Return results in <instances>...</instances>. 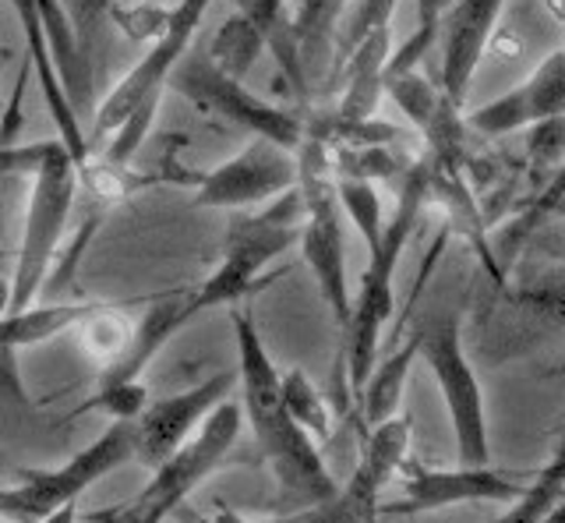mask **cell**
Wrapping results in <instances>:
<instances>
[{
  "label": "cell",
  "mask_w": 565,
  "mask_h": 523,
  "mask_svg": "<svg viewBox=\"0 0 565 523\" xmlns=\"http://www.w3.org/2000/svg\"><path fill=\"white\" fill-rule=\"evenodd\" d=\"M385 93L393 96V103L403 110V117L424 135L431 128V120L438 117V110L452 103L441 85L428 82L417 67H406V72H385Z\"/></svg>",
  "instance_id": "23"
},
{
  "label": "cell",
  "mask_w": 565,
  "mask_h": 523,
  "mask_svg": "<svg viewBox=\"0 0 565 523\" xmlns=\"http://www.w3.org/2000/svg\"><path fill=\"white\" fill-rule=\"evenodd\" d=\"M8 258V248H0V262H4Z\"/></svg>",
  "instance_id": "33"
},
{
  "label": "cell",
  "mask_w": 565,
  "mask_h": 523,
  "mask_svg": "<svg viewBox=\"0 0 565 523\" xmlns=\"http://www.w3.org/2000/svg\"><path fill=\"white\" fill-rule=\"evenodd\" d=\"M300 223H305V199L300 188H287L282 195L269 199L262 213L234 216L223 244L220 269L205 284L188 290V311L202 316L209 308L237 305L252 298V290L262 287V273L273 258L290 252L300 241Z\"/></svg>",
  "instance_id": "4"
},
{
  "label": "cell",
  "mask_w": 565,
  "mask_h": 523,
  "mask_svg": "<svg viewBox=\"0 0 565 523\" xmlns=\"http://www.w3.org/2000/svg\"><path fill=\"white\" fill-rule=\"evenodd\" d=\"M61 8L67 14L71 29H75V46L78 61L88 75L96 78V61H99V43L106 36V25L114 19L110 0H61Z\"/></svg>",
  "instance_id": "25"
},
{
  "label": "cell",
  "mask_w": 565,
  "mask_h": 523,
  "mask_svg": "<svg viewBox=\"0 0 565 523\" xmlns=\"http://www.w3.org/2000/svg\"><path fill=\"white\" fill-rule=\"evenodd\" d=\"M406 452H411V417L393 414V417H385V421L371 425L350 481L335 492V499L318 505L315 513L347 516V520L379 516V499L385 492V484L396 478V470H403Z\"/></svg>",
  "instance_id": "13"
},
{
  "label": "cell",
  "mask_w": 565,
  "mask_h": 523,
  "mask_svg": "<svg viewBox=\"0 0 565 523\" xmlns=\"http://www.w3.org/2000/svg\"><path fill=\"white\" fill-rule=\"evenodd\" d=\"M297 184V156L273 138L252 135L234 160L209 170L194 184V202L205 209H252Z\"/></svg>",
  "instance_id": "10"
},
{
  "label": "cell",
  "mask_w": 565,
  "mask_h": 523,
  "mask_svg": "<svg viewBox=\"0 0 565 523\" xmlns=\"http://www.w3.org/2000/svg\"><path fill=\"white\" fill-rule=\"evenodd\" d=\"M335 178H358V181H388L399 178V156L385 146H329Z\"/></svg>",
  "instance_id": "26"
},
{
  "label": "cell",
  "mask_w": 565,
  "mask_h": 523,
  "mask_svg": "<svg viewBox=\"0 0 565 523\" xmlns=\"http://www.w3.org/2000/svg\"><path fill=\"white\" fill-rule=\"evenodd\" d=\"M135 460L131 421H114L96 442H88L78 457L53 470H18V481L0 488V516L11 520H57L67 516L75 499L114 474L117 467Z\"/></svg>",
  "instance_id": "7"
},
{
  "label": "cell",
  "mask_w": 565,
  "mask_h": 523,
  "mask_svg": "<svg viewBox=\"0 0 565 523\" xmlns=\"http://www.w3.org/2000/svg\"><path fill=\"white\" fill-rule=\"evenodd\" d=\"M234 340H237V386L244 393V417L255 431V442L262 457L269 460L273 474L282 488V495L300 502V505H326L335 499L340 484H335L332 470L322 457V449L311 435L300 428L287 404L279 396V372L265 351V340L255 329L252 308H234Z\"/></svg>",
  "instance_id": "1"
},
{
  "label": "cell",
  "mask_w": 565,
  "mask_h": 523,
  "mask_svg": "<svg viewBox=\"0 0 565 523\" xmlns=\"http://www.w3.org/2000/svg\"><path fill=\"white\" fill-rule=\"evenodd\" d=\"M167 85L173 93L188 96L199 110L216 114L226 120V125L244 128L252 135L273 138L276 146L290 149V152L305 142V135H308L305 117H297L294 110H282L276 103L255 96L244 85V78L220 72V67L209 61L205 50H194V54L188 50L170 72Z\"/></svg>",
  "instance_id": "9"
},
{
  "label": "cell",
  "mask_w": 565,
  "mask_h": 523,
  "mask_svg": "<svg viewBox=\"0 0 565 523\" xmlns=\"http://www.w3.org/2000/svg\"><path fill=\"white\" fill-rule=\"evenodd\" d=\"M32 4H35V11H40V19H43L50 54H53V61H57V72H61V82H64L71 103H75V110L93 114L96 110V78L88 75L82 67V61H78L75 29H71L61 0H32Z\"/></svg>",
  "instance_id": "19"
},
{
  "label": "cell",
  "mask_w": 565,
  "mask_h": 523,
  "mask_svg": "<svg viewBox=\"0 0 565 523\" xmlns=\"http://www.w3.org/2000/svg\"><path fill=\"white\" fill-rule=\"evenodd\" d=\"M417 354H420V337L414 329V333L406 337L393 354H385L382 361H375V369L367 372L364 386L358 393L367 425H379V421H385V417L399 414V399H403L406 378H411Z\"/></svg>",
  "instance_id": "20"
},
{
  "label": "cell",
  "mask_w": 565,
  "mask_h": 523,
  "mask_svg": "<svg viewBox=\"0 0 565 523\" xmlns=\"http://www.w3.org/2000/svg\"><path fill=\"white\" fill-rule=\"evenodd\" d=\"M209 4L212 0H181L177 8H170V19L163 32L152 40L149 54L141 57L93 110L96 135L99 138L110 135V146H106L110 160L131 163V156L146 142L156 110H159V96L167 89V78L177 67V61L191 50L194 32H199Z\"/></svg>",
  "instance_id": "3"
},
{
  "label": "cell",
  "mask_w": 565,
  "mask_h": 523,
  "mask_svg": "<svg viewBox=\"0 0 565 523\" xmlns=\"http://www.w3.org/2000/svg\"><path fill=\"white\" fill-rule=\"evenodd\" d=\"M241 425H244L241 404H234L230 396L220 399V404L205 414V421L194 428L163 463L152 467L149 484L141 488L135 502L124 505L120 516L141 520V523L170 516L194 488L223 467V460L230 457V449H234L241 435Z\"/></svg>",
  "instance_id": "8"
},
{
  "label": "cell",
  "mask_w": 565,
  "mask_h": 523,
  "mask_svg": "<svg viewBox=\"0 0 565 523\" xmlns=\"http://www.w3.org/2000/svg\"><path fill=\"white\" fill-rule=\"evenodd\" d=\"M544 520H555V523H562L565 520V492L547 505V513H544Z\"/></svg>",
  "instance_id": "32"
},
{
  "label": "cell",
  "mask_w": 565,
  "mask_h": 523,
  "mask_svg": "<svg viewBox=\"0 0 565 523\" xmlns=\"http://www.w3.org/2000/svg\"><path fill=\"white\" fill-rule=\"evenodd\" d=\"M149 404V389L141 386V382H110V386H99L96 396H88L82 407H75V414H88V410H103L110 414L114 421H135V417L141 414V407Z\"/></svg>",
  "instance_id": "28"
},
{
  "label": "cell",
  "mask_w": 565,
  "mask_h": 523,
  "mask_svg": "<svg viewBox=\"0 0 565 523\" xmlns=\"http://www.w3.org/2000/svg\"><path fill=\"white\" fill-rule=\"evenodd\" d=\"M340 0H290V32L297 36L300 50L315 46L332 25V11Z\"/></svg>",
  "instance_id": "30"
},
{
  "label": "cell",
  "mask_w": 565,
  "mask_h": 523,
  "mask_svg": "<svg viewBox=\"0 0 565 523\" xmlns=\"http://www.w3.org/2000/svg\"><path fill=\"white\" fill-rule=\"evenodd\" d=\"M29 205H25V231L14 252V273L8 280V311L29 308L50 280V266L57 258L64 241L71 209L78 195V173L61 138H53L43 163L29 173ZM4 311V316H8Z\"/></svg>",
  "instance_id": "5"
},
{
  "label": "cell",
  "mask_w": 565,
  "mask_h": 523,
  "mask_svg": "<svg viewBox=\"0 0 565 523\" xmlns=\"http://www.w3.org/2000/svg\"><path fill=\"white\" fill-rule=\"evenodd\" d=\"M424 364L435 375V386L446 404L452 439H456V460L467 467L491 463V439H488V410H484V389L477 378L473 364L463 346V325L459 311H438L428 322L417 325Z\"/></svg>",
  "instance_id": "6"
},
{
  "label": "cell",
  "mask_w": 565,
  "mask_h": 523,
  "mask_svg": "<svg viewBox=\"0 0 565 523\" xmlns=\"http://www.w3.org/2000/svg\"><path fill=\"white\" fill-rule=\"evenodd\" d=\"M335 199H340L343 216L358 226L364 237L367 252L379 248L385 234V213H382V195L375 191V181H358V178H335Z\"/></svg>",
  "instance_id": "24"
},
{
  "label": "cell",
  "mask_w": 565,
  "mask_h": 523,
  "mask_svg": "<svg viewBox=\"0 0 565 523\" xmlns=\"http://www.w3.org/2000/svg\"><path fill=\"white\" fill-rule=\"evenodd\" d=\"M14 8H18V19H22V29H25L29 61H32L35 82H40V89H43L46 114L53 117V125H57V131H61V142L71 156V163L82 167L88 156H93V149H88V135L78 120V110H75V103H71L64 82H61L57 61H53V54H50L43 19H40V11H35L32 0H14Z\"/></svg>",
  "instance_id": "16"
},
{
  "label": "cell",
  "mask_w": 565,
  "mask_h": 523,
  "mask_svg": "<svg viewBox=\"0 0 565 523\" xmlns=\"http://www.w3.org/2000/svg\"><path fill=\"white\" fill-rule=\"evenodd\" d=\"M424 205H428V160H417L403 170L396 216L385 220V234L379 241V248L367 252V269L361 276L358 298L350 301V319L340 329L343 333L340 372L347 375V393L353 396L361 393L367 372L379 361L382 333L396 311V266L406 252V241L417 231Z\"/></svg>",
  "instance_id": "2"
},
{
  "label": "cell",
  "mask_w": 565,
  "mask_h": 523,
  "mask_svg": "<svg viewBox=\"0 0 565 523\" xmlns=\"http://www.w3.org/2000/svg\"><path fill=\"white\" fill-rule=\"evenodd\" d=\"M103 305L106 301H67V305H35L32 301L22 311H8V316H0V354L57 340V337L71 333L78 322H85Z\"/></svg>",
  "instance_id": "18"
},
{
  "label": "cell",
  "mask_w": 565,
  "mask_h": 523,
  "mask_svg": "<svg viewBox=\"0 0 565 523\" xmlns=\"http://www.w3.org/2000/svg\"><path fill=\"white\" fill-rule=\"evenodd\" d=\"M265 46H269V32H265V25L255 19V14H247L241 8L216 29V36L209 40L205 54L220 72L244 78L265 54Z\"/></svg>",
  "instance_id": "21"
},
{
  "label": "cell",
  "mask_w": 565,
  "mask_h": 523,
  "mask_svg": "<svg viewBox=\"0 0 565 523\" xmlns=\"http://www.w3.org/2000/svg\"><path fill=\"white\" fill-rule=\"evenodd\" d=\"M388 57H393V25H379L335 64V85L343 89L335 117H347V120L375 117L379 99L385 93Z\"/></svg>",
  "instance_id": "17"
},
{
  "label": "cell",
  "mask_w": 565,
  "mask_h": 523,
  "mask_svg": "<svg viewBox=\"0 0 565 523\" xmlns=\"http://www.w3.org/2000/svg\"><path fill=\"white\" fill-rule=\"evenodd\" d=\"M530 478L505 474L499 467H467L459 463L452 470H428V467H406L403 499L393 505H379V513L406 516V513H435L449 505L467 502H502L512 505L526 492Z\"/></svg>",
  "instance_id": "11"
},
{
  "label": "cell",
  "mask_w": 565,
  "mask_h": 523,
  "mask_svg": "<svg viewBox=\"0 0 565 523\" xmlns=\"http://www.w3.org/2000/svg\"><path fill=\"white\" fill-rule=\"evenodd\" d=\"M279 396L287 404L290 417L305 428L315 442H329L332 439V407L322 396V389L308 378V372L290 369L279 375Z\"/></svg>",
  "instance_id": "22"
},
{
  "label": "cell",
  "mask_w": 565,
  "mask_h": 523,
  "mask_svg": "<svg viewBox=\"0 0 565 523\" xmlns=\"http://www.w3.org/2000/svg\"><path fill=\"white\" fill-rule=\"evenodd\" d=\"M237 386V369L220 372L199 386H191L184 393H173L163 399H149L141 414L131 421L135 428V460L146 463L149 470L156 463H163L170 452L181 446L188 435L205 421V414L234 393Z\"/></svg>",
  "instance_id": "12"
},
{
  "label": "cell",
  "mask_w": 565,
  "mask_h": 523,
  "mask_svg": "<svg viewBox=\"0 0 565 523\" xmlns=\"http://www.w3.org/2000/svg\"><path fill=\"white\" fill-rule=\"evenodd\" d=\"M502 8H505V0H456L452 8H441V25H438L441 78H438V85L456 107H463L473 72L494 36Z\"/></svg>",
  "instance_id": "14"
},
{
  "label": "cell",
  "mask_w": 565,
  "mask_h": 523,
  "mask_svg": "<svg viewBox=\"0 0 565 523\" xmlns=\"http://www.w3.org/2000/svg\"><path fill=\"white\" fill-rule=\"evenodd\" d=\"M8 181L11 178L0 173V237H4V226H8Z\"/></svg>",
  "instance_id": "31"
},
{
  "label": "cell",
  "mask_w": 565,
  "mask_h": 523,
  "mask_svg": "<svg viewBox=\"0 0 565 523\" xmlns=\"http://www.w3.org/2000/svg\"><path fill=\"white\" fill-rule=\"evenodd\" d=\"M399 0H361L358 8L347 14V22L340 25V36H335V64H340L353 46H358L371 29L379 25H393V11Z\"/></svg>",
  "instance_id": "29"
},
{
  "label": "cell",
  "mask_w": 565,
  "mask_h": 523,
  "mask_svg": "<svg viewBox=\"0 0 565 523\" xmlns=\"http://www.w3.org/2000/svg\"><path fill=\"white\" fill-rule=\"evenodd\" d=\"M526 149H530V178H534L541 188V181L547 178V173L565 160V114L530 125Z\"/></svg>",
  "instance_id": "27"
},
{
  "label": "cell",
  "mask_w": 565,
  "mask_h": 523,
  "mask_svg": "<svg viewBox=\"0 0 565 523\" xmlns=\"http://www.w3.org/2000/svg\"><path fill=\"white\" fill-rule=\"evenodd\" d=\"M558 114H565V46L552 50L516 89L467 114V128H477L481 135H512Z\"/></svg>",
  "instance_id": "15"
}]
</instances>
